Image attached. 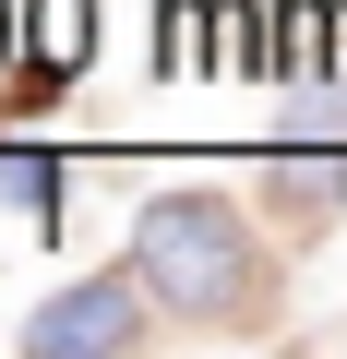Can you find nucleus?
<instances>
[{
  "label": "nucleus",
  "mask_w": 347,
  "mask_h": 359,
  "mask_svg": "<svg viewBox=\"0 0 347 359\" xmlns=\"http://www.w3.org/2000/svg\"><path fill=\"white\" fill-rule=\"evenodd\" d=\"M132 264H144L156 311L192 335H252L275 311V252L228 192H156L132 216Z\"/></svg>",
  "instance_id": "1"
},
{
  "label": "nucleus",
  "mask_w": 347,
  "mask_h": 359,
  "mask_svg": "<svg viewBox=\"0 0 347 359\" xmlns=\"http://www.w3.org/2000/svg\"><path fill=\"white\" fill-rule=\"evenodd\" d=\"M144 323H156L144 264H108V276H72L60 299H36L25 311V347L36 359H96V347H144Z\"/></svg>",
  "instance_id": "2"
},
{
  "label": "nucleus",
  "mask_w": 347,
  "mask_h": 359,
  "mask_svg": "<svg viewBox=\"0 0 347 359\" xmlns=\"http://www.w3.org/2000/svg\"><path fill=\"white\" fill-rule=\"evenodd\" d=\"M264 204L287 228H335L347 216V144H264Z\"/></svg>",
  "instance_id": "3"
},
{
  "label": "nucleus",
  "mask_w": 347,
  "mask_h": 359,
  "mask_svg": "<svg viewBox=\"0 0 347 359\" xmlns=\"http://www.w3.org/2000/svg\"><path fill=\"white\" fill-rule=\"evenodd\" d=\"M84 60H96V0H25V84L60 96L84 84Z\"/></svg>",
  "instance_id": "4"
},
{
  "label": "nucleus",
  "mask_w": 347,
  "mask_h": 359,
  "mask_svg": "<svg viewBox=\"0 0 347 359\" xmlns=\"http://www.w3.org/2000/svg\"><path fill=\"white\" fill-rule=\"evenodd\" d=\"M0 192H13L36 228H60L72 216V156L60 144H0Z\"/></svg>",
  "instance_id": "5"
},
{
  "label": "nucleus",
  "mask_w": 347,
  "mask_h": 359,
  "mask_svg": "<svg viewBox=\"0 0 347 359\" xmlns=\"http://www.w3.org/2000/svg\"><path fill=\"white\" fill-rule=\"evenodd\" d=\"M0 72H25V0H0Z\"/></svg>",
  "instance_id": "6"
}]
</instances>
